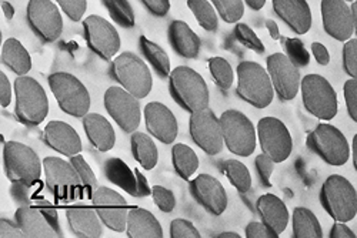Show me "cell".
Masks as SVG:
<instances>
[{
  "label": "cell",
  "instance_id": "9a60e30c",
  "mask_svg": "<svg viewBox=\"0 0 357 238\" xmlns=\"http://www.w3.org/2000/svg\"><path fill=\"white\" fill-rule=\"evenodd\" d=\"M189 130L193 141L206 154L216 156L223 150L225 140L220 118L209 107L192 113Z\"/></svg>",
  "mask_w": 357,
  "mask_h": 238
},
{
  "label": "cell",
  "instance_id": "b9f144b4",
  "mask_svg": "<svg viewBox=\"0 0 357 238\" xmlns=\"http://www.w3.org/2000/svg\"><path fill=\"white\" fill-rule=\"evenodd\" d=\"M284 49L287 53L286 56L297 68H305L310 63V53L307 51V49L305 47L301 39H296V38L286 39Z\"/></svg>",
  "mask_w": 357,
  "mask_h": 238
},
{
  "label": "cell",
  "instance_id": "ba28073f",
  "mask_svg": "<svg viewBox=\"0 0 357 238\" xmlns=\"http://www.w3.org/2000/svg\"><path fill=\"white\" fill-rule=\"evenodd\" d=\"M301 88L303 104L312 116L326 122L337 116V95L327 79L320 74H307L302 79Z\"/></svg>",
  "mask_w": 357,
  "mask_h": 238
},
{
  "label": "cell",
  "instance_id": "8d00e7d4",
  "mask_svg": "<svg viewBox=\"0 0 357 238\" xmlns=\"http://www.w3.org/2000/svg\"><path fill=\"white\" fill-rule=\"evenodd\" d=\"M223 171L231 186L242 194L252 189V175L249 168L237 160H227L223 164Z\"/></svg>",
  "mask_w": 357,
  "mask_h": 238
},
{
  "label": "cell",
  "instance_id": "6125c7cd",
  "mask_svg": "<svg viewBox=\"0 0 357 238\" xmlns=\"http://www.w3.org/2000/svg\"><path fill=\"white\" fill-rule=\"evenodd\" d=\"M252 10H260L266 5V0H243Z\"/></svg>",
  "mask_w": 357,
  "mask_h": 238
},
{
  "label": "cell",
  "instance_id": "4dcf8cb0",
  "mask_svg": "<svg viewBox=\"0 0 357 238\" xmlns=\"http://www.w3.org/2000/svg\"><path fill=\"white\" fill-rule=\"evenodd\" d=\"M105 174L107 180L129 193L130 196H137V180L135 170H130L129 166L117 157H112L105 163Z\"/></svg>",
  "mask_w": 357,
  "mask_h": 238
},
{
  "label": "cell",
  "instance_id": "d6a6232c",
  "mask_svg": "<svg viewBox=\"0 0 357 238\" xmlns=\"http://www.w3.org/2000/svg\"><path fill=\"white\" fill-rule=\"evenodd\" d=\"M293 237L294 238H320L321 225L316 214L306 207H296L293 212Z\"/></svg>",
  "mask_w": 357,
  "mask_h": 238
},
{
  "label": "cell",
  "instance_id": "484cf974",
  "mask_svg": "<svg viewBox=\"0 0 357 238\" xmlns=\"http://www.w3.org/2000/svg\"><path fill=\"white\" fill-rule=\"evenodd\" d=\"M15 220L19 224L20 230L23 231L24 237H29V238L59 237L56 230L50 225L47 219L42 214V212L36 205L35 207L20 205L16 210Z\"/></svg>",
  "mask_w": 357,
  "mask_h": 238
},
{
  "label": "cell",
  "instance_id": "680465c9",
  "mask_svg": "<svg viewBox=\"0 0 357 238\" xmlns=\"http://www.w3.org/2000/svg\"><path fill=\"white\" fill-rule=\"evenodd\" d=\"M136 173V180H137V196L136 197H147L152 194V189L151 186H149V182L147 178L136 168L135 170Z\"/></svg>",
  "mask_w": 357,
  "mask_h": 238
},
{
  "label": "cell",
  "instance_id": "277c9868",
  "mask_svg": "<svg viewBox=\"0 0 357 238\" xmlns=\"http://www.w3.org/2000/svg\"><path fill=\"white\" fill-rule=\"evenodd\" d=\"M16 116L26 126H39L49 114V99L39 81L29 76L15 80Z\"/></svg>",
  "mask_w": 357,
  "mask_h": 238
},
{
  "label": "cell",
  "instance_id": "816d5d0a",
  "mask_svg": "<svg viewBox=\"0 0 357 238\" xmlns=\"http://www.w3.org/2000/svg\"><path fill=\"white\" fill-rule=\"evenodd\" d=\"M246 237L248 238H278L276 234L264 223H257V221H252L250 224H248Z\"/></svg>",
  "mask_w": 357,
  "mask_h": 238
},
{
  "label": "cell",
  "instance_id": "8992f818",
  "mask_svg": "<svg viewBox=\"0 0 357 238\" xmlns=\"http://www.w3.org/2000/svg\"><path fill=\"white\" fill-rule=\"evenodd\" d=\"M5 171L12 183L35 186L42 175L43 163L32 147L19 141H8L3 147Z\"/></svg>",
  "mask_w": 357,
  "mask_h": 238
},
{
  "label": "cell",
  "instance_id": "ee69618b",
  "mask_svg": "<svg viewBox=\"0 0 357 238\" xmlns=\"http://www.w3.org/2000/svg\"><path fill=\"white\" fill-rule=\"evenodd\" d=\"M343 69L354 80H357V39H350L343 46Z\"/></svg>",
  "mask_w": 357,
  "mask_h": 238
},
{
  "label": "cell",
  "instance_id": "6da1fadb",
  "mask_svg": "<svg viewBox=\"0 0 357 238\" xmlns=\"http://www.w3.org/2000/svg\"><path fill=\"white\" fill-rule=\"evenodd\" d=\"M169 90L173 100L189 113L207 109L211 104L207 83L192 68H174L169 76Z\"/></svg>",
  "mask_w": 357,
  "mask_h": 238
},
{
  "label": "cell",
  "instance_id": "94428289",
  "mask_svg": "<svg viewBox=\"0 0 357 238\" xmlns=\"http://www.w3.org/2000/svg\"><path fill=\"white\" fill-rule=\"evenodd\" d=\"M2 10H3V15L8 20H12L15 17V8L10 2H6V0H3L2 2Z\"/></svg>",
  "mask_w": 357,
  "mask_h": 238
},
{
  "label": "cell",
  "instance_id": "5bb4252c",
  "mask_svg": "<svg viewBox=\"0 0 357 238\" xmlns=\"http://www.w3.org/2000/svg\"><path fill=\"white\" fill-rule=\"evenodd\" d=\"M27 23L36 36L46 43H53L63 33V17L50 0H29Z\"/></svg>",
  "mask_w": 357,
  "mask_h": 238
},
{
  "label": "cell",
  "instance_id": "5b68a950",
  "mask_svg": "<svg viewBox=\"0 0 357 238\" xmlns=\"http://www.w3.org/2000/svg\"><path fill=\"white\" fill-rule=\"evenodd\" d=\"M112 77L121 84L125 90L132 93L139 100L149 96L153 87L152 72L139 56L132 51L119 54L112 66Z\"/></svg>",
  "mask_w": 357,
  "mask_h": 238
},
{
  "label": "cell",
  "instance_id": "836d02e7",
  "mask_svg": "<svg viewBox=\"0 0 357 238\" xmlns=\"http://www.w3.org/2000/svg\"><path fill=\"white\" fill-rule=\"evenodd\" d=\"M172 161L174 166V170L181 175L183 180H189V178L197 171L199 168V157L195 153L192 147L186 144H174L172 148Z\"/></svg>",
  "mask_w": 357,
  "mask_h": 238
},
{
  "label": "cell",
  "instance_id": "9c48e42d",
  "mask_svg": "<svg viewBox=\"0 0 357 238\" xmlns=\"http://www.w3.org/2000/svg\"><path fill=\"white\" fill-rule=\"evenodd\" d=\"M223 140L227 150L236 156L249 157L255 153L257 136L250 118L239 110H226L220 116Z\"/></svg>",
  "mask_w": 357,
  "mask_h": 238
},
{
  "label": "cell",
  "instance_id": "bcb514c9",
  "mask_svg": "<svg viewBox=\"0 0 357 238\" xmlns=\"http://www.w3.org/2000/svg\"><path fill=\"white\" fill-rule=\"evenodd\" d=\"M152 196L159 207V210L163 213H172L176 207V197L173 191L169 189H165L162 186H153L152 187Z\"/></svg>",
  "mask_w": 357,
  "mask_h": 238
},
{
  "label": "cell",
  "instance_id": "e7e4bbea",
  "mask_svg": "<svg viewBox=\"0 0 357 238\" xmlns=\"http://www.w3.org/2000/svg\"><path fill=\"white\" fill-rule=\"evenodd\" d=\"M351 13H353V24H354V33L357 36V0L351 3Z\"/></svg>",
  "mask_w": 357,
  "mask_h": 238
},
{
  "label": "cell",
  "instance_id": "74e56055",
  "mask_svg": "<svg viewBox=\"0 0 357 238\" xmlns=\"http://www.w3.org/2000/svg\"><path fill=\"white\" fill-rule=\"evenodd\" d=\"M103 5L106 6L114 23H117L119 26H122L125 29L135 27V23H136L135 12L128 0H103Z\"/></svg>",
  "mask_w": 357,
  "mask_h": 238
},
{
  "label": "cell",
  "instance_id": "3957f363",
  "mask_svg": "<svg viewBox=\"0 0 357 238\" xmlns=\"http://www.w3.org/2000/svg\"><path fill=\"white\" fill-rule=\"evenodd\" d=\"M320 203L335 221L349 223L357 214V191L346 177L333 174L320 190Z\"/></svg>",
  "mask_w": 357,
  "mask_h": 238
},
{
  "label": "cell",
  "instance_id": "ac0fdd59",
  "mask_svg": "<svg viewBox=\"0 0 357 238\" xmlns=\"http://www.w3.org/2000/svg\"><path fill=\"white\" fill-rule=\"evenodd\" d=\"M92 203L102 223L109 230L116 232L126 231L130 208L121 194L109 187H99L92 197Z\"/></svg>",
  "mask_w": 357,
  "mask_h": 238
},
{
  "label": "cell",
  "instance_id": "1f68e13d",
  "mask_svg": "<svg viewBox=\"0 0 357 238\" xmlns=\"http://www.w3.org/2000/svg\"><path fill=\"white\" fill-rule=\"evenodd\" d=\"M130 141L132 153L136 161H139L144 170H153L159 160V152L153 138L144 133L136 132L132 134Z\"/></svg>",
  "mask_w": 357,
  "mask_h": 238
},
{
  "label": "cell",
  "instance_id": "ab89813d",
  "mask_svg": "<svg viewBox=\"0 0 357 238\" xmlns=\"http://www.w3.org/2000/svg\"><path fill=\"white\" fill-rule=\"evenodd\" d=\"M209 70L216 84L222 90H229L234 81V73L230 63L223 57H212L209 61Z\"/></svg>",
  "mask_w": 357,
  "mask_h": 238
},
{
  "label": "cell",
  "instance_id": "03108f58",
  "mask_svg": "<svg viewBox=\"0 0 357 238\" xmlns=\"http://www.w3.org/2000/svg\"><path fill=\"white\" fill-rule=\"evenodd\" d=\"M218 237L219 238H241V234L233 232V231H226V232H220Z\"/></svg>",
  "mask_w": 357,
  "mask_h": 238
},
{
  "label": "cell",
  "instance_id": "e0dca14e",
  "mask_svg": "<svg viewBox=\"0 0 357 238\" xmlns=\"http://www.w3.org/2000/svg\"><path fill=\"white\" fill-rule=\"evenodd\" d=\"M267 72L280 100L290 102L299 93L302 83L299 68L286 54L273 53L267 57Z\"/></svg>",
  "mask_w": 357,
  "mask_h": 238
},
{
  "label": "cell",
  "instance_id": "83f0119b",
  "mask_svg": "<svg viewBox=\"0 0 357 238\" xmlns=\"http://www.w3.org/2000/svg\"><path fill=\"white\" fill-rule=\"evenodd\" d=\"M83 127L87 138L99 152H109L114 147L116 133L107 118L99 113H87L83 117Z\"/></svg>",
  "mask_w": 357,
  "mask_h": 238
},
{
  "label": "cell",
  "instance_id": "681fc988",
  "mask_svg": "<svg viewBox=\"0 0 357 238\" xmlns=\"http://www.w3.org/2000/svg\"><path fill=\"white\" fill-rule=\"evenodd\" d=\"M343 93L349 116L357 123V80L349 79L343 86Z\"/></svg>",
  "mask_w": 357,
  "mask_h": 238
},
{
  "label": "cell",
  "instance_id": "d4e9b609",
  "mask_svg": "<svg viewBox=\"0 0 357 238\" xmlns=\"http://www.w3.org/2000/svg\"><path fill=\"white\" fill-rule=\"evenodd\" d=\"M257 213L276 237H279L289 224V210L286 204L275 194H263L256 201Z\"/></svg>",
  "mask_w": 357,
  "mask_h": 238
},
{
  "label": "cell",
  "instance_id": "2e32d148",
  "mask_svg": "<svg viewBox=\"0 0 357 238\" xmlns=\"http://www.w3.org/2000/svg\"><path fill=\"white\" fill-rule=\"evenodd\" d=\"M83 31L89 49L103 61H110L121 49L122 42L116 27L102 16H87L83 20Z\"/></svg>",
  "mask_w": 357,
  "mask_h": 238
},
{
  "label": "cell",
  "instance_id": "f1b7e54d",
  "mask_svg": "<svg viewBox=\"0 0 357 238\" xmlns=\"http://www.w3.org/2000/svg\"><path fill=\"white\" fill-rule=\"evenodd\" d=\"M126 234L130 238H162L163 228L155 214L135 205L129 210Z\"/></svg>",
  "mask_w": 357,
  "mask_h": 238
},
{
  "label": "cell",
  "instance_id": "be15d7a7",
  "mask_svg": "<svg viewBox=\"0 0 357 238\" xmlns=\"http://www.w3.org/2000/svg\"><path fill=\"white\" fill-rule=\"evenodd\" d=\"M351 156H353L354 168H356V171H357V134L353 137V143H351Z\"/></svg>",
  "mask_w": 357,
  "mask_h": 238
},
{
  "label": "cell",
  "instance_id": "30bf717a",
  "mask_svg": "<svg viewBox=\"0 0 357 238\" xmlns=\"http://www.w3.org/2000/svg\"><path fill=\"white\" fill-rule=\"evenodd\" d=\"M309 150L327 164L340 167L349 161L350 147L346 136L335 126L320 123L306 140Z\"/></svg>",
  "mask_w": 357,
  "mask_h": 238
},
{
  "label": "cell",
  "instance_id": "db71d44e",
  "mask_svg": "<svg viewBox=\"0 0 357 238\" xmlns=\"http://www.w3.org/2000/svg\"><path fill=\"white\" fill-rule=\"evenodd\" d=\"M0 237L2 238H23L24 234L20 230L19 224L9 219H2L0 221Z\"/></svg>",
  "mask_w": 357,
  "mask_h": 238
},
{
  "label": "cell",
  "instance_id": "4fadbf2b",
  "mask_svg": "<svg viewBox=\"0 0 357 238\" xmlns=\"http://www.w3.org/2000/svg\"><path fill=\"white\" fill-rule=\"evenodd\" d=\"M261 152L276 163L286 161L293 152V140L286 125L278 117H263L257 123Z\"/></svg>",
  "mask_w": 357,
  "mask_h": 238
},
{
  "label": "cell",
  "instance_id": "003e7915",
  "mask_svg": "<svg viewBox=\"0 0 357 238\" xmlns=\"http://www.w3.org/2000/svg\"><path fill=\"white\" fill-rule=\"evenodd\" d=\"M344 2H354V0H344Z\"/></svg>",
  "mask_w": 357,
  "mask_h": 238
},
{
  "label": "cell",
  "instance_id": "d6986e66",
  "mask_svg": "<svg viewBox=\"0 0 357 238\" xmlns=\"http://www.w3.org/2000/svg\"><path fill=\"white\" fill-rule=\"evenodd\" d=\"M324 32L339 42H347L354 33L353 13L344 0H321L320 5Z\"/></svg>",
  "mask_w": 357,
  "mask_h": 238
},
{
  "label": "cell",
  "instance_id": "7a4b0ae2",
  "mask_svg": "<svg viewBox=\"0 0 357 238\" xmlns=\"http://www.w3.org/2000/svg\"><path fill=\"white\" fill-rule=\"evenodd\" d=\"M272 79L256 62H242L237 66V96L256 109L269 107L275 99Z\"/></svg>",
  "mask_w": 357,
  "mask_h": 238
},
{
  "label": "cell",
  "instance_id": "4316f807",
  "mask_svg": "<svg viewBox=\"0 0 357 238\" xmlns=\"http://www.w3.org/2000/svg\"><path fill=\"white\" fill-rule=\"evenodd\" d=\"M167 38L172 49L185 58H196L200 53V38L183 20H173L167 29Z\"/></svg>",
  "mask_w": 357,
  "mask_h": 238
},
{
  "label": "cell",
  "instance_id": "52a82bcc",
  "mask_svg": "<svg viewBox=\"0 0 357 238\" xmlns=\"http://www.w3.org/2000/svg\"><path fill=\"white\" fill-rule=\"evenodd\" d=\"M50 90L66 114L73 117H84L91 109V95L86 86L68 72H57L47 79Z\"/></svg>",
  "mask_w": 357,
  "mask_h": 238
},
{
  "label": "cell",
  "instance_id": "7dc6e473",
  "mask_svg": "<svg viewBox=\"0 0 357 238\" xmlns=\"http://www.w3.org/2000/svg\"><path fill=\"white\" fill-rule=\"evenodd\" d=\"M56 2L72 22H80L87 10V0H56Z\"/></svg>",
  "mask_w": 357,
  "mask_h": 238
},
{
  "label": "cell",
  "instance_id": "91938a15",
  "mask_svg": "<svg viewBox=\"0 0 357 238\" xmlns=\"http://www.w3.org/2000/svg\"><path fill=\"white\" fill-rule=\"evenodd\" d=\"M266 27L269 29V33H271V36H272L273 40H279V39H280L279 26H278V23H276L275 20L267 19V20H266Z\"/></svg>",
  "mask_w": 357,
  "mask_h": 238
},
{
  "label": "cell",
  "instance_id": "f35d334b",
  "mask_svg": "<svg viewBox=\"0 0 357 238\" xmlns=\"http://www.w3.org/2000/svg\"><path fill=\"white\" fill-rule=\"evenodd\" d=\"M70 163L75 166L82 184H83V190L87 194V197H93L95 191L99 189V182H98V177L95 175L93 170L91 168V166L87 164V161L83 159V156L76 154L73 157H70Z\"/></svg>",
  "mask_w": 357,
  "mask_h": 238
},
{
  "label": "cell",
  "instance_id": "f6af8a7d",
  "mask_svg": "<svg viewBox=\"0 0 357 238\" xmlns=\"http://www.w3.org/2000/svg\"><path fill=\"white\" fill-rule=\"evenodd\" d=\"M170 237L172 238H200L199 230L193 223L185 219H176L170 223Z\"/></svg>",
  "mask_w": 357,
  "mask_h": 238
},
{
  "label": "cell",
  "instance_id": "44dd1931",
  "mask_svg": "<svg viewBox=\"0 0 357 238\" xmlns=\"http://www.w3.org/2000/svg\"><path fill=\"white\" fill-rule=\"evenodd\" d=\"M144 122L146 129L155 138L163 144L174 143L178 125L172 110L159 102H151L144 107Z\"/></svg>",
  "mask_w": 357,
  "mask_h": 238
},
{
  "label": "cell",
  "instance_id": "6f0895ef",
  "mask_svg": "<svg viewBox=\"0 0 357 238\" xmlns=\"http://www.w3.org/2000/svg\"><path fill=\"white\" fill-rule=\"evenodd\" d=\"M356 234L351 231L350 227L346 225V223H335L331 230V238H354Z\"/></svg>",
  "mask_w": 357,
  "mask_h": 238
},
{
  "label": "cell",
  "instance_id": "d590c367",
  "mask_svg": "<svg viewBox=\"0 0 357 238\" xmlns=\"http://www.w3.org/2000/svg\"><path fill=\"white\" fill-rule=\"evenodd\" d=\"M188 6L197 23L207 32H215L219 27V17L209 0H188Z\"/></svg>",
  "mask_w": 357,
  "mask_h": 238
},
{
  "label": "cell",
  "instance_id": "60d3db41",
  "mask_svg": "<svg viewBox=\"0 0 357 238\" xmlns=\"http://www.w3.org/2000/svg\"><path fill=\"white\" fill-rule=\"evenodd\" d=\"M226 23H237L245 15L243 0H211Z\"/></svg>",
  "mask_w": 357,
  "mask_h": 238
},
{
  "label": "cell",
  "instance_id": "11a10c76",
  "mask_svg": "<svg viewBox=\"0 0 357 238\" xmlns=\"http://www.w3.org/2000/svg\"><path fill=\"white\" fill-rule=\"evenodd\" d=\"M12 84L9 77L3 73H0V106L6 109L12 102Z\"/></svg>",
  "mask_w": 357,
  "mask_h": 238
},
{
  "label": "cell",
  "instance_id": "f546056e",
  "mask_svg": "<svg viewBox=\"0 0 357 238\" xmlns=\"http://www.w3.org/2000/svg\"><path fill=\"white\" fill-rule=\"evenodd\" d=\"M2 63L17 76H26L32 69V57L17 39H8L2 46Z\"/></svg>",
  "mask_w": 357,
  "mask_h": 238
},
{
  "label": "cell",
  "instance_id": "f5cc1de1",
  "mask_svg": "<svg viewBox=\"0 0 357 238\" xmlns=\"http://www.w3.org/2000/svg\"><path fill=\"white\" fill-rule=\"evenodd\" d=\"M143 6L153 16L165 17L170 10V0H140Z\"/></svg>",
  "mask_w": 357,
  "mask_h": 238
},
{
  "label": "cell",
  "instance_id": "7402d4cb",
  "mask_svg": "<svg viewBox=\"0 0 357 238\" xmlns=\"http://www.w3.org/2000/svg\"><path fill=\"white\" fill-rule=\"evenodd\" d=\"M43 137L50 148L63 156L73 157L82 152L80 136L70 125L65 122H49L45 127Z\"/></svg>",
  "mask_w": 357,
  "mask_h": 238
},
{
  "label": "cell",
  "instance_id": "9f6ffc18",
  "mask_svg": "<svg viewBox=\"0 0 357 238\" xmlns=\"http://www.w3.org/2000/svg\"><path fill=\"white\" fill-rule=\"evenodd\" d=\"M312 53L316 58V62L320 66H327L331 63V54H329V51H327V49L324 47V45H321L319 42L312 43Z\"/></svg>",
  "mask_w": 357,
  "mask_h": 238
},
{
  "label": "cell",
  "instance_id": "8fae6325",
  "mask_svg": "<svg viewBox=\"0 0 357 238\" xmlns=\"http://www.w3.org/2000/svg\"><path fill=\"white\" fill-rule=\"evenodd\" d=\"M46 186L50 193L61 201H73L80 197L83 184L70 161L49 156L43 160Z\"/></svg>",
  "mask_w": 357,
  "mask_h": 238
},
{
  "label": "cell",
  "instance_id": "cb8c5ba5",
  "mask_svg": "<svg viewBox=\"0 0 357 238\" xmlns=\"http://www.w3.org/2000/svg\"><path fill=\"white\" fill-rule=\"evenodd\" d=\"M68 223L75 235L82 238H99L103 234L102 220L93 207L75 205L66 210Z\"/></svg>",
  "mask_w": 357,
  "mask_h": 238
},
{
  "label": "cell",
  "instance_id": "ffe728a7",
  "mask_svg": "<svg viewBox=\"0 0 357 238\" xmlns=\"http://www.w3.org/2000/svg\"><path fill=\"white\" fill-rule=\"evenodd\" d=\"M193 197L213 216H222L227 208V193L222 183L209 174H200L190 182Z\"/></svg>",
  "mask_w": 357,
  "mask_h": 238
},
{
  "label": "cell",
  "instance_id": "c3c4849f",
  "mask_svg": "<svg viewBox=\"0 0 357 238\" xmlns=\"http://www.w3.org/2000/svg\"><path fill=\"white\" fill-rule=\"evenodd\" d=\"M255 164H256V170H257V173H259V177H260L261 183H263L266 187H272L271 177H272V173H273V170H275L276 161H273L267 154L261 153V154L256 156Z\"/></svg>",
  "mask_w": 357,
  "mask_h": 238
},
{
  "label": "cell",
  "instance_id": "f907efd6",
  "mask_svg": "<svg viewBox=\"0 0 357 238\" xmlns=\"http://www.w3.org/2000/svg\"><path fill=\"white\" fill-rule=\"evenodd\" d=\"M36 207L42 212V214L47 219V221L50 223V225L56 230V232L59 234V237H63L62 228H61V225H59V217H57L56 208H54L50 203H47L46 200H38V201H36Z\"/></svg>",
  "mask_w": 357,
  "mask_h": 238
},
{
  "label": "cell",
  "instance_id": "7c38bea8",
  "mask_svg": "<svg viewBox=\"0 0 357 238\" xmlns=\"http://www.w3.org/2000/svg\"><path fill=\"white\" fill-rule=\"evenodd\" d=\"M105 107L114 123L126 133H135L142 122V109L139 99L125 90L123 87H109L105 97Z\"/></svg>",
  "mask_w": 357,
  "mask_h": 238
},
{
  "label": "cell",
  "instance_id": "e575fe53",
  "mask_svg": "<svg viewBox=\"0 0 357 238\" xmlns=\"http://www.w3.org/2000/svg\"><path fill=\"white\" fill-rule=\"evenodd\" d=\"M139 43H140V49H142L144 57L152 63V66L155 68L158 74L162 79L169 77L172 73V69H170V58H169L167 53L159 45H156L152 40H149L146 36H140Z\"/></svg>",
  "mask_w": 357,
  "mask_h": 238
},
{
  "label": "cell",
  "instance_id": "7bdbcfd3",
  "mask_svg": "<svg viewBox=\"0 0 357 238\" xmlns=\"http://www.w3.org/2000/svg\"><path fill=\"white\" fill-rule=\"evenodd\" d=\"M234 36L237 40H239V43H242L248 49H250L259 54L264 53L263 42L257 38V35L252 31L248 24L237 23L234 27Z\"/></svg>",
  "mask_w": 357,
  "mask_h": 238
},
{
  "label": "cell",
  "instance_id": "603a6c76",
  "mask_svg": "<svg viewBox=\"0 0 357 238\" xmlns=\"http://www.w3.org/2000/svg\"><path fill=\"white\" fill-rule=\"evenodd\" d=\"M276 15L296 35H306L313 23L310 6L306 0H272Z\"/></svg>",
  "mask_w": 357,
  "mask_h": 238
}]
</instances>
